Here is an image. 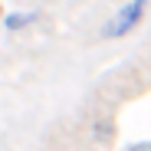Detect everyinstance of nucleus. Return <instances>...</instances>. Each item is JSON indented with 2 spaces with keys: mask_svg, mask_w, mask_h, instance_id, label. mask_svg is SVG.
Segmentation results:
<instances>
[{
  "mask_svg": "<svg viewBox=\"0 0 151 151\" xmlns=\"http://www.w3.org/2000/svg\"><path fill=\"white\" fill-rule=\"evenodd\" d=\"M36 20V13H10V17H4V30H20V27H30V23Z\"/></svg>",
  "mask_w": 151,
  "mask_h": 151,
  "instance_id": "2",
  "label": "nucleus"
},
{
  "mask_svg": "<svg viewBox=\"0 0 151 151\" xmlns=\"http://www.w3.org/2000/svg\"><path fill=\"white\" fill-rule=\"evenodd\" d=\"M145 10H148V0H128L125 7H118V10L109 17V23L102 27V40H122V36H128L138 23H141Z\"/></svg>",
  "mask_w": 151,
  "mask_h": 151,
  "instance_id": "1",
  "label": "nucleus"
},
{
  "mask_svg": "<svg viewBox=\"0 0 151 151\" xmlns=\"http://www.w3.org/2000/svg\"><path fill=\"white\" fill-rule=\"evenodd\" d=\"M128 151H151V141H138V145H132Z\"/></svg>",
  "mask_w": 151,
  "mask_h": 151,
  "instance_id": "3",
  "label": "nucleus"
}]
</instances>
